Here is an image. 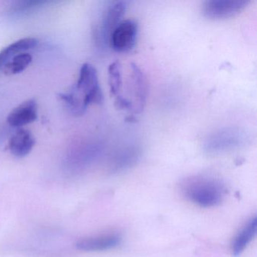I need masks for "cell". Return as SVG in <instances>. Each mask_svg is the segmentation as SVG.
<instances>
[{
    "label": "cell",
    "mask_w": 257,
    "mask_h": 257,
    "mask_svg": "<svg viewBox=\"0 0 257 257\" xmlns=\"http://www.w3.org/2000/svg\"><path fill=\"white\" fill-rule=\"evenodd\" d=\"M109 84L112 95H120V91L122 87V70L121 65L118 61L112 63L109 67Z\"/></svg>",
    "instance_id": "cell-15"
},
{
    "label": "cell",
    "mask_w": 257,
    "mask_h": 257,
    "mask_svg": "<svg viewBox=\"0 0 257 257\" xmlns=\"http://www.w3.org/2000/svg\"><path fill=\"white\" fill-rule=\"evenodd\" d=\"M33 61L32 55L24 52L15 56L4 67V73L7 76L19 74L28 68Z\"/></svg>",
    "instance_id": "cell-14"
},
{
    "label": "cell",
    "mask_w": 257,
    "mask_h": 257,
    "mask_svg": "<svg viewBox=\"0 0 257 257\" xmlns=\"http://www.w3.org/2000/svg\"><path fill=\"white\" fill-rule=\"evenodd\" d=\"M121 236L117 233L102 234L95 237H87L76 243V248L86 252L105 251L116 247L121 242Z\"/></svg>",
    "instance_id": "cell-9"
},
{
    "label": "cell",
    "mask_w": 257,
    "mask_h": 257,
    "mask_svg": "<svg viewBox=\"0 0 257 257\" xmlns=\"http://www.w3.org/2000/svg\"><path fill=\"white\" fill-rule=\"evenodd\" d=\"M257 231V219L255 216L251 218L246 225L240 230L233 240L231 250L233 255H240L247 247L252 239L255 237Z\"/></svg>",
    "instance_id": "cell-12"
},
{
    "label": "cell",
    "mask_w": 257,
    "mask_h": 257,
    "mask_svg": "<svg viewBox=\"0 0 257 257\" xmlns=\"http://www.w3.org/2000/svg\"><path fill=\"white\" fill-rule=\"evenodd\" d=\"M248 138L244 131L238 127H227L210 134L204 143L206 153L218 155L243 147Z\"/></svg>",
    "instance_id": "cell-3"
},
{
    "label": "cell",
    "mask_w": 257,
    "mask_h": 257,
    "mask_svg": "<svg viewBox=\"0 0 257 257\" xmlns=\"http://www.w3.org/2000/svg\"><path fill=\"white\" fill-rule=\"evenodd\" d=\"M141 154L140 149L135 146L118 150L111 159L109 171L112 174H117L127 171L138 163Z\"/></svg>",
    "instance_id": "cell-10"
},
{
    "label": "cell",
    "mask_w": 257,
    "mask_h": 257,
    "mask_svg": "<svg viewBox=\"0 0 257 257\" xmlns=\"http://www.w3.org/2000/svg\"><path fill=\"white\" fill-rule=\"evenodd\" d=\"M130 82L132 87V94L134 100V107L135 113L142 112L145 106L147 100V93H148V85L145 76L141 71V69L135 64L130 65Z\"/></svg>",
    "instance_id": "cell-8"
},
{
    "label": "cell",
    "mask_w": 257,
    "mask_h": 257,
    "mask_svg": "<svg viewBox=\"0 0 257 257\" xmlns=\"http://www.w3.org/2000/svg\"><path fill=\"white\" fill-rule=\"evenodd\" d=\"M138 34V25L132 19L121 21L110 34L109 45L115 52L126 53L135 48Z\"/></svg>",
    "instance_id": "cell-4"
},
{
    "label": "cell",
    "mask_w": 257,
    "mask_h": 257,
    "mask_svg": "<svg viewBox=\"0 0 257 257\" xmlns=\"http://www.w3.org/2000/svg\"><path fill=\"white\" fill-rule=\"evenodd\" d=\"M38 118V104L35 99H29L16 106L9 114L7 122L12 127H21L34 122Z\"/></svg>",
    "instance_id": "cell-7"
},
{
    "label": "cell",
    "mask_w": 257,
    "mask_h": 257,
    "mask_svg": "<svg viewBox=\"0 0 257 257\" xmlns=\"http://www.w3.org/2000/svg\"><path fill=\"white\" fill-rule=\"evenodd\" d=\"M70 93L84 112L89 105L103 103V92L99 84L97 70L94 66L90 64L82 65L76 86Z\"/></svg>",
    "instance_id": "cell-2"
},
{
    "label": "cell",
    "mask_w": 257,
    "mask_h": 257,
    "mask_svg": "<svg viewBox=\"0 0 257 257\" xmlns=\"http://www.w3.org/2000/svg\"><path fill=\"white\" fill-rule=\"evenodd\" d=\"M249 4L246 0H208L203 4L202 13L211 20H223L237 16Z\"/></svg>",
    "instance_id": "cell-5"
},
{
    "label": "cell",
    "mask_w": 257,
    "mask_h": 257,
    "mask_svg": "<svg viewBox=\"0 0 257 257\" xmlns=\"http://www.w3.org/2000/svg\"><path fill=\"white\" fill-rule=\"evenodd\" d=\"M38 44V40L33 37L21 39L0 52V70L15 56L32 49Z\"/></svg>",
    "instance_id": "cell-13"
},
{
    "label": "cell",
    "mask_w": 257,
    "mask_h": 257,
    "mask_svg": "<svg viewBox=\"0 0 257 257\" xmlns=\"http://www.w3.org/2000/svg\"><path fill=\"white\" fill-rule=\"evenodd\" d=\"M36 144V139L33 134L27 129H18L9 141V150L16 157L28 156Z\"/></svg>",
    "instance_id": "cell-11"
},
{
    "label": "cell",
    "mask_w": 257,
    "mask_h": 257,
    "mask_svg": "<svg viewBox=\"0 0 257 257\" xmlns=\"http://www.w3.org/2000/svg\"><path fill=\"white\" fill-rule=\"evenodd\" d=\"M115 106L118 110L127 111L135 112L133 103L132 100L121 95H118L115 98Z\"/></svg>",
    "instance_id": "cell-16"
},
{
    "label": "cell",
    "mask_w": 257,
    "mask_h": 257,
    "mask_svg": "<svg viewBox=\"0 0 257 257\" xmlns=\"http://www.w3.org/2000/svg\"><path fill=\"white\" fill-rule=\"evenodd\" d=\"M127 8L126 1H112L106 7L102 21L101 37L105 43L109 44V37L115 27L121 22Z\"/></svg>",
    "instance_id": "cell-6"
},
{
    "label": "cell",
    "mask_w": 257,
    "mask_h": 257,
    "mask_svg": "<svg viewBox=\"0 0 257 257\" xmlns=\"http://www.w3.org/2000/svg\"><path fill=\"white\" fill-rule=\"evenodd\" d=\"M182 192L186 199L201 207L219 205L226 194L225 185L215 177L195 176L182 183Z\"/></svg>",
    "instance_id": "cell-1"
}]
</instances>
